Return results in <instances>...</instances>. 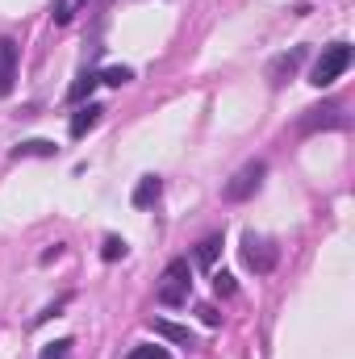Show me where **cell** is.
Segmentation results:
<instances>
[{"label":"cell","instance_id":"6da1fadb","mask_svg":"<svg viewBox=\"0 0 355 359\" xmlns=\"http://www.w3.org/2000/svg\"><path fill=\"white\" fill-rule=\"evenodd\" d=\"M347 67H351V42H330V46H322V59L314 63L309 84L314 88H330Z\"/></svg>","mask_w":355,"mask_h":359},{"label":"cell","instance_id":"277c9868","mask_svg":"<svg viewBox=\"0 0 355 359\" xmlns=\"http://www.w3.org/2000/svg\"><path fill=\"white\" fill-rule=\"evenodd\" d=\"M276 259H280V247H276L272 238H260V234H247V238H243V264L251 271L267 276V271L276 268Z\"/></svg>","mask_w":355,"mask_h":359},{"label":"cell","instance_id":"7402d4cb","mask_svg":"<svg viewBox=\"0 0 355 359\" xmlns=\"http://www.w3.org/2000/svg\"><path fill=\"white\" fill-rule=\"evenodd\" d=\"M59 255H63V243H55V247H51V251H42V264H55V259H59Z\"/></svg>","mask_w":355,"mask_h":359},{"label":"cell","instance_id":"d6986e66","mask_svg":"<svg viewBox=\"0 0 355 359\" xmlns=\"http://www.w3.org/2000/svg\"><path fill=\"white\" fill-rule=\"evenodd\" d=\"M126 359H172V355H168L163 347H134Z\"/></svg>","mask_w":355,"mask_h":359},{"label":"cell","instance_id":"7a4b0ae2","mask_svg":"<svg viewBox=\"0 0 355 359\" xmlns=\"http://www.w3.org/2000/svg\"><path fill=\"white\" fill-rule=\"evenodd\" d=\"M188 292H192V268H188V259H172L159 288H155V297H159V305H184Z\"/></svg>","mask_w":355,"mask_h":359},{"label":"cell","instance_id":"8fae6325","mask_svg":"<svg viewBox=\"0 0 355 359\" xmlns=\"http://www.w3.org/2000/svg\"><path fill=\"white\" fill-rule=\"evenodd\" d=\"M217 255H222V234H209V238L196 243V264H201V268H213Z\"/></svg>","mask_w":355,"mask_h":359},{"label":"cell","instance_id":"5b68a950","mask_svg":"<svg viewBox=\"0 0 355 359\" xmlns=\"http://www.w3.org/2000/svg\"><path fill=\"white\" fill-rule=\"evenodd\" d=\"M343 126H347V117H343V109H339V104H314V109H305V113H301V121H297V134L343 130Z\"/></svg>","mask_w":355,"mask_h":359},{"label":"cell","instance_id":"30bf717a","mask_svg":"<svg viewBox=\"0 0 355 359\" xmlns=\"http://www.w3.org/2000/svg\"><path fill=\"white\" fill-rule=\"evenodd\" d=\"M100 113H105V109H100V104H80V109H76V117H72V138H84V134H88L92 126H96V121H100Z\"/></svg>","mask_w":355,"mask_h":359},{"label":"cell","instance_id":"e0dca14e","mask_svg":"<svg viewBox=\"0 0 355 359\" xmlns=\"http://www.w3.org/2000/svg\"><path fill=\"white\" fill-rule=\"evenodd\" d=\"M213 292H217V297H234V292H239L234 276H230V271H213Z\"/></svg>","mask_w":355,"mask_h":359},{"label":"cell","instance_id":"7c38bea8","mask_svg":"<svg viewBox=\"0 0 355 359\" xmlns=\"http://www.w3.org/2000/svg\"><path fill=\"white\" fill-rule=\"evenodd\" d=\"M96 80H100V84H109V88H126V84L134 80V67L117 63V67H105V72H96Z\"/></svg>","mask_w":355,"mask_h":359},{"label":"cell","instance_id":"5bb4252c","mask_svg":"<svg viewBox=\"0 0 355 359\" xmlns=\"http://www.w3.org/2000/svg\"><path fill=\"white\" fill-rule=\"evenodd\" d=\"M100 80H96V72H84L72 88H67V100H84V96H92V88H96Z\"/></svg>","mask_w":355,"mask_h":359},{"label":"cell","instance_id":"9c48e42d","mask_svg":"<svg viewBox=\"0 0 355 359\" xmlns=\"http://www.w3.org/2000/svg\"><path fill=\"white\" fill-rule=\"evenodd\" d=\"M159 192H163V180L159 176H142L138 184H134V209H147V205H155L159 201Z\"/></svg>","mask_w":355,"mask_h":359},{"label":"cell","instance_id":"ffe728a7","mask_svg":"<svg viewBox=\"0 0 355 359\" xmlns=\"http://www.w3.org/2000/svg\"><path fill=\"white\" fill-rule=\"evenodd\" d=\"M196 313H201V322H205V326H217V322H222V313H217L213 305H196Z\"/></svg>","mask_w":355,"mask_h":359},{"label":"cell","instance_id":"9a60e30c","mask_svg":"<svg viewBox=\"0 0 355 359\" xmlns=\"http://www.w3.org/2000/svg\"><path fill=\"white\" fill-rule=\"evenodd\" d=\"M126 238H105V247H100V259L105 264H117V259H126Z\"/></svg>","mask_w":355,"mask_h":359},{"label":"cell","instance_id":"52a82bcc","mask_svg":"<svg viewBox=\"0 0 355 359\" xmlns=\"http://www.w3.org/2000/svg\"><path fill=\"white\" fill-rule=\"evenodd\" d=\"M55 155H59V147L51 138H25L13 147V159H55Z\"/></svg>","mask_w":355,"mask_h":359},{"label":"cell","instance_id":"4fadbf2b","mask_svg":"<svg viewBox=\"0 0 355 359\" xmlns=\"http://www.w3.org/2000/svg\"><path fill=\"white\" fill-rule=\"evenodd\" d=\"M301 59H305V50H301V46H297V50H293V55H280V59H276V63H272V84H280V76H284V72H288V76H293V72H297V63H301Z\"/></svg>","mask_w":355,"mask_h":359},{"label":"cell","instance_id":"ac0fdd59","mask_svg":"<svg viewBox=\"0 0 355 359\" xmlns=\"http://www.w3.org/2000/svg\"><path fill=\"white\" fill-rule=\"evenodd\" d=\"M67 301H72V292H63V297H59V301H55V305H46V309H42V313H38V318H34V326H42V322H51V318H59V313H63V305H67Z\"/></svg>","mask_w":355,"mask_h":359},{"label":"cell","instance_id":"8992f818","mask_svg":"<svg viewBox=\"0 0 355 359\" xmlns=\"http://www.w3.org/2000/svg\"><path fill=\"white\" fill-rule=\"evenodd\" d=\"M13 76H17V42L0 38V96L13 92Z\"/></svg>","mask_w":355,"mask_h":359},{"label":"cell","instance_id":"2e32d148","mask_svg":"<svg viewBox=\"0 0 355 359\" xmlns=\"http://www.w3.org/2000/svg\"><path fill=\"white\" fill-rule=\"evenodd\" d=\"M72 347H76L72 339H59V343H46V347H42V355H38V359H72Z\"/></svg>","mask_w":355,"mask_h":359},{"label":"cell","instance_id":"3957f363","mask_svg":"<svg viewBox=\"0 0 355 359\" xmlns=\"http://www.w3.org/2000/svg\"><path fill=\"white\" fill-rule=\"evenodd\" d=\"M264 176H267V163H264V159H251V163H243V168H239L234 176L226 180L222 196L239 205V201H247V196H255V192H260V184H264Z\"/></svg>","mask_w":355,"mask_h":359},{"label":"cell","instance_id":"ba28073f","mask_svg":"<svg viewBox=\"0 0 355 359\" xmlns=\"http://www.w3.org/2000/svg\"><path fill=\"white\" fill-rule=\"evenodd\" d=\"M151 330H155L159 339L176 343V347H196V334H192L188 326H176V322H163V318H155V322H151Z\"/></svg>","mask_w":355,"mask_h":359},{"label":"cell","instance_id":"44dd1931","mask_svg":"<svg viewBox=\"0 0 355 359\" xmlns=\"http://www.w3.org/2000/svg\"><path fill=\"white\" fill-rule=\"evenodd\" d=\"M55 21H59V25L72 21V4H67V0H55Z\"/></svg>","mask_w":355,"mask_h":359}]
</instances>
